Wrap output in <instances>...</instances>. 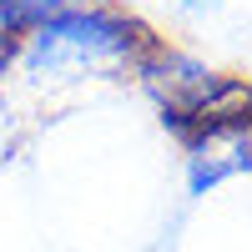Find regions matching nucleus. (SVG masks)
<instances>
[{
  "label": "nucleus",
  "instance_id": "nucleus-1",
  "mask_svg": "<svg viewBox=\"0 0 252 252\" xmlns=\"http://www.w3.org/2000/svg\"><path fill=\"white\" fill-rule=\"evenodd\" d=\"M161 40L136 15L106 5H61L46 20H35L15 51L20 76L31 81H81V76H126Z\"/></svg>",
  "mask_w": 252,
  "mask_h": 252
},
{
  "label": "nucleus",
  "instance_id": "nucleus-2",
  "mask_svg": "<svg viewBox=\"0 0 252 252\" xmlns=\"http://www.w3.org/2000/svg\"><path fill=\"white\" fill-rule=\"evenodd\" d=\"M136 76H141V86L152 91V101L161 106V121L166 126H177L182 116H192L207 96L217 91V71L212 66H202L197 56H187V51H166V46H157L152 56L136 66Z\"/></svg>",
  "mask_w": 252,
  "mask_h": 252
},
{
  "label": "nucleus",
  "instance_id": "nucleus-3",
  "mask_svg": "<svg viewBox=\"0 0 252 252\" xmlns=\"http://www.w3.org/2000/svg\"><path fill=\"white\" fill-rule=\"evenodd\" d=\"M237 172H252V121L207 131L187 146V187H192V197L212 192L217 182L237 177Z\"/></svg>",
  "mask_w": 252,
  "mask_h": 252
},
{
  "label": "nucleus",
  "instance_id": "nucleus-4",
  "mask_svg": "<svg viewBox=\"0 0 252 252\" xmlns=\"http://www.w3.org/2000/svg\"><path fill=\"white\" fill-rule=\"evenodd\" d=\"M182 5H192V10H217L222 0H182Z\"/></svg>",
  "mask_w": 252,
  "mask_h": 252
},
{
  "label": "nucleus",
  "instance_id": "nucleus-5",
  "mask_svg": "<svg viewBox=\"0 0 252 252\" xmlns=\"http://www.w3.org/2000/svg\"><path fill=\"white\" fill-rule=\"evenodd\" d=\"M86 5H101V0H86Z\"/></svg>",
  "mask_w": 252,
  "mask_h": 252
}]
</instances>
